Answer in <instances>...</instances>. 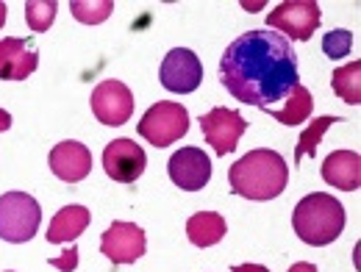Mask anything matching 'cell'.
I'll return each mask as SVG.
<instances>
[{
  "label": "cell",
  "mask_w": 361,
  "mask_h": 272,
  "mask_svg": "<svg viewBox=\"0 0 361 272\" xmlns=\"http://www.w3.org/2000/svg\"><path fill=\"white\" fill-rule=\"evenodd\" d=\"M220 81L239 103L272 109L300 84L298 53L270 28L245 31L220 58Z\"/></svg>",
  "instance_id": "cell-1"
},
{
  "label": "cell",
  "mask_w": 361,
  "mask_h": 272,
  "mask_svg": "<svg viewBox=\"0 0 361 272\" xmlns=\"http://www.w3.org/2000/svg\"><path fill=\"white\" fill-rule=\"evenodd\" d=\"M231 192L247 200H272L278 197L289 183V167L281 153L259 147L245 153L239 161L228 170Z\"/></svg>",
  "instance_id": "cell-2"
},
{
  "label": "cell",
  "mask_w": 361,
  "mask_h": 272,
  "mask_svg": "<svg viewBox=\"0 0 361 272\" xmlns=\"http://www.w3.org/2000/svg\"><path fill=\"white\" fill-rule=\"evenodd\" d=\"M292 228L300 242L312 247H325L339 239L345 228V206L328 192H312L295 206Z\"/></svg>",
  "instance_id": "cell-3"
},
{
  "label": "cell",
  "mask_w": 361,
  "mask_h": 272,
  "mask_svg": "<svg viewBox=\"0 0 361 272\" xmlns=\"http://www.w3.org/2000/svg\"><path fill=\"white\" fill-rule=\"evenodd\" d=\"M42 225V206L28 192L0 194V239L11 245L31 242Z\"/></svg>",
  "instance_id": "cell-4"
},
{
  "label": "cell",
  "mask_w": 361,
  "mask_h": 272,
  "mask_svg": "<svg viewBox=\"0 0 361 272\" xmlns=\"http://www.w3.org/2000/svg\"><path fill=\"white\" fill-rule=\"evenodd\" d=\"M319 3L314 0H283L267 14V28L289 42H309L319 28Z\"/></svg>",
  "instance_id": "cell-5"
},
{
  "label": "cell",
  "mask_w": 361,
  "mask_h": 272,
  "mask_svg": "<svg viewBox=\"0 0 361 272\" xmlns=\"http://www.w3.org/2000/svg\"><path fill=\"white\" fill-rule=\"evenodd\" d=\"M136 131L153 147H170L176 139L186 136V131H189V111L180 103L161 100V103H156L145 111Z\"/></svg>",
  "instance_id": "cell-6"
},
{
  "label": "cell",
  "mask_w": 361,
  "mask_h": 272,
  "mask_svg": "<svg viewBox=\"0 0 361 272\" xmlns=\"http://www.w3.org/2000/svg\"><path fill=\"white\" fill-rule=\"evenodd\" d=\"M159 81L167 92L176 94H189L200 87L203 81V64L197 58L195 50L189 47H176L164 56L161 70H159Z\"/></svg>",
  "instance_id": "cell-7"
},
{
  "label": "cell",
  "mask_w": 361,
  "mask_h": 272,
  "mask_svg": "<svg viewBox=\"0 0 361 272\" xmlns=\"http://www.w3.org/2000/svg\"><path fill=\"white\" fill-rule=\"evenodd\" d=\"M200 131L206 136V142L214 147L217 156H228V153L236 150L242 134L247 131V120L233 109L217 106V109H212L209 114L200 117Z\"/></svg>",
  "instance_id": "cell-8"
},
{
  "label": "cell",
  "mask_w": 361,
  "mask_h": 272,
  "mask_svg": "<svg viewBox=\"0 0 361 272\" xmlns=\"http://www.w3.org/2000/svg\"><path fill=\"white\" fill-rule=\"evenodd\" d=\"M92 114L103 125H126L134 114V94L123 81H100L92 89Z\"/></svg>",
  "instance_id": "cell-9"
},
{
  "label": "cell",
  "mask_w": 361,
  "mask_h": 272,
  "mask_svg": "<svg viewBox=\"0 0 361 272\" xmlns=\"http://www.w3.org/2000/svg\"><path fill=\"white\" fill-rule=\"evenodd\" d=\"M147 167V156L145 150L136 144L134 139L128 136H120V139H111L103 150V170L111 181L117 183H134Z\"/></svg>",
  "instance_id": "cell-10"
},
{
  "label": "cell",
  "mask_w": 361,
  "mask_h": 272,
  "mask_svg": "<svg viewBox=\"0 0 361 272\" xmlns=\"http://www.w3.org/2000/svg\"><path fill=\"white\" fill-rule=\"evenodd\" d=\"M145 230L136 223H111L100 236V250L106 259H111L114 267L134 264L145 256Z\"/></svg>",
  "instance_id": "cell-11"
},
{
  "label": "cell",
  "mask_w": 361,
  "mask_h": 272,
  "mask_svg": "<svg viewBox=\"0 0 361 272\" xmlns=\"http://www.w3.org/2000/svg\"><path fill=\"white\" fill-rule=\"evenodd\" d=\"M170 181L183 192H200L212 181V159L200 147H180L167 161Z\"/></svg>",
  "instance_id": "cell-12"
},
{
  "label": "cell",
  "mask_w": 361,
  "mask_h": 272,
  "mask_svg": "<svg viewBox=\"0 0 361 272\" xmlns=\"http://www.w3.org/2000/svg\"><path fill=\"white\" fill-rule=\"evenodd\" d=\"M50 173L67 183L84 181L92 173V153L81 142H59L47 156Z\"/></svg>",
  "instance_id": "cell-13"
},
{
  "label": "cell",
  "mask_w": 361,
  "mask_h": 272,
  "mask_svg": "<svg viewBox=\"0 0 361 272\" xmlns=\"http://www.w3.org/2000/svg\"><path fill=\"white\" fill-rule=\"evenodd\" d=\"M39 64V53L31 39L6 37L0 39V78L3 81H25Z\"/></svg>",
  "instance_id": "cell-14"
},
{
  "label": "cell",
  "mask_w": 361,
  "mask_h": 272,
  "mask_svg": "<svg viewBox=\"0 0 361 272\" xmlns=\"http://www.w3.org/2000/svg\"><path fill=\"white\" fill-rule=\"evenodd\" d=\"M322 181L342 192H356L361 186V156L353 150H334L322 161Z\"/></svg>",
  "instance_id": "cell-15"
},
{
  "label": "cell",
  "mask_w": 361,
  "mask_h": 272,
  "mask_svg": "<svg viewBox=\"0 0 361 272\" xmlns=\"http://www.w3.org/2000/svg\"><path fill=\"white\" fill-rule=\"evenodd\" d=\"M90 209L87 206H64L61 211H56V217L50 220L47 228V242L50 245H67L75 242L87 228H90Z\"/></svg>",
  "instance_id": "cell-16"
},
{
  "label": "cell",
  "mask_w": 361,
  "mask_h": 272,
  "mask_svg": "<svg viewBox=\"0 0 361 272\" xmlns=\"http://www.w3.org/2000/svg\"><path fill=\"white\" fill-rule=\"evenodd\" d=\"M226 230H228L226 220L217 211H197L186 223V236H189V242L195 247H212V245H217L226 236Z\"/></svg>",
  "instance_id": "cell-17"
},
{
  "label": "cell",
  "mask_w": 361,
  "mask_h": 272,
  "mask_svg": "<svg viewBox=\"0 0 361 272\" xmlns=\"http://www.w3.org/2000/svg\"><path fill=\"white\" fill-rule=\"evenodd\" d=\"M312 106H314L312 92L306 89L303 84H298L295 89L286 94V106L283 109H264V111L270 117H275L281 125H300L312 114Z\"/></svg>",
  "instance_id": "cell-18"
},
{
  "label": "cell",
  "mask_w": 361,
  "mask_h": 272,
  "mask_svg": "<svg viewBox=\"0 0 361 272\" xmlns=\"http://www.w3.org/2000/svg\"><path fill=\"white\" fill-rule=\"evenodd\" d=\"M334 92L348 103V106H359L361 103V61H350L339 70H334Z\"/></svg>",
  "instance_id": "cell-19"
},
{
  "label": "cell",
  "mask_w": 361,
  "mask_h": 272,
  "mask_svg": "<svg viewBox=\"0 0 361 272\" xmlns=\"http://www.w3.org/2000/svg\"><path fill=\"white\" fill-rule=\"evenodd\" d=\"M342 117H317V120H312V125L300 134V139H298V150H295V164H300L306 156H312L314 159V153H317V144H319V136L325 134L334 123H339Z\"/></svg>",
  "instance_id": "cell-20"
},
{
  "label": "cell",
  "mask_w": 361,
  "mask_h": 272,
  "mask_svg": "<svg viewBox=\"0 0 361 272\" xmlns=\"http://www.w3.org/2000/svg\"><path fill=\"white\" fill-rule=\"evenodd\" d=\"M70 11H73V17H75L78 23H84V25H97V23H103L106 17H111L114 3H111V0H73V3H70Z\"/></svg>",
  "instance_id": "cell-21"
},
{
  "label": "cell",
  "mask_w": 361,
  "mask_h": 272,
  "mask_svg": "<svg viewBox=\"0 0 361 272\" xmlns=\"http://www.w3.org/2000/svg\"><path fill=\"white\" fill-rule=\"evenodd\" d=\"M56 11H59L56 0H28L25 3V23L37 34H45V31H50V25L56 20Z\"/></svg>",
  "instance_id": "cell-22"
},
{
  "label": "cell",
  "mask_w": 361,
  "mask_h": 272,
  "mask_svg": "<svg viewBox=\"0 0 361 272\" xmlns=\"http://www.w3.org/2000/svg\"><path fill=\"white\" fill-rule=\"evenodd\" d=\"M353 47V34L348 28H334L322 37V50L328 58H345Z\"/></svg>",
  "instance_id": "cell-23"
},
{
  "label": "cell",
  "mask_w": 361,
  "mask_h": 272,
  "mask_svg": "<svg viewBox=\"0 0 361 272\" xmlns=\"http://www.w3.org/2000/svg\"><path fill=\"white\" fill-rule=\"evenodd\" d=\"M50 264H53L56 270H61V272H73V270H75V264H78V250H75V247H70L64 256L50 259Z\"/></svg>",
  "instance_id": "cell-24"
},
{
  "label": "cell",
  "mask_w": 361,
  "mask_h": 272,
  "mask_svg": "<svg viewBox=\"0 0 361 272\" xmlns=\"http://www.w3.org/2000/svg\"><path fill=\"white\" fill-rule=\"evenodd\" d=\"M231 272H270V270L262 267V264H236V267H231Z\"/></svg>",
  "instance_id": "cell-25"
},
{
  "label": "cell",
  "mask_w": 361,
  "mask_h": 272,
  "mask_svg": "<svg viewBox=\"0 0 361 272\" xmlns=\"http://www.w3.org/2000/svg\"><path fill=\"white\" fill-rule=\"evenodd\" d=\"M289 272H317L314 264H309V261H298V264H292Z\"/></svg>",
  "instance_id": "cell-26"
},
{
  "label": "cell",
  "mask_w": 361,
  "mask_h": 272,
  "mask_svg": "<svg viewBox=\"0 0 361 272\" xmlns=\"http://www.w3.org/2000/svg\"><path fill=\"white\" fill-rule=\"evenodd\" d=\"M11 128V114L0 109V131H8Z\"/></svg>",
  "instance_id": "cell-27"
},
{
  "label": "cell",
  "mask_w": 361,
  "mask_h": 272,
  "mask_svg": "<svg viewBox=\"0 0 361 272\" xmlns=\"http://www.w3.org/2000/svg\"><path fill=\"white\" fill-rule=\"evenodd\" d=\"M6 11H8V8H6V3L0 0V28H3V23H6Z\"/></svg>",
  "instance_id": "cell-28"
},
{
  "label": "cell",
  "mask_w": 361,
  "mask_h": 272,
  "mask_svg": "<svg viewBox=\"0 0 361 272\" xmlns=\"http://www.w3.org/2000/svg\"><path fill=\"white\" fill-rule=\"evenodd\" d=\"M8 272H11V270H8Z\"/></svg>",
  "instance_id": "cell-29"
}]
</instances>
